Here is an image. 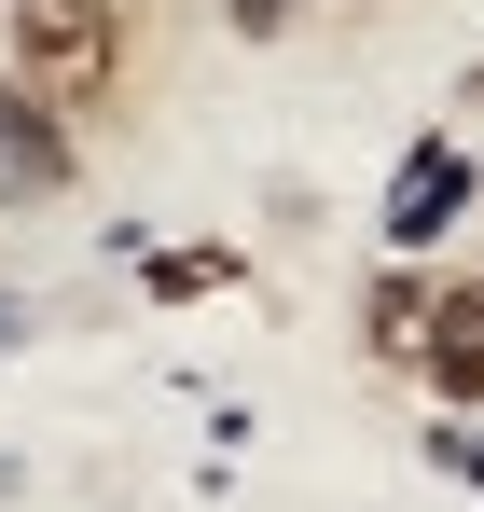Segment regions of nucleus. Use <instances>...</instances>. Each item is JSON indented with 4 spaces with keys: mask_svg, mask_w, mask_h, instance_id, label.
<instances>
[{
    "mask_svg": "<svg viewBox=\"0 0 484 512\" xmlns=\"http://www.w3.org/2000/svg\"><path fill=\"white\" fill-rule=\"evenodd\" d=\"M125 56H139L125 0H0V70L42 97V111H70V125H111L125 111Z\"/></svg>",
    "mask_w": 484,
    "mask_h": 512,
    "instance_id": "obj_1",
    "label": "nucleus"
},
{
    "mask_svg": "<svg viewBox=\"0 0 484 512\" xmlns=\"http://www.w3.org/2000/svg\"><path fill=\"white\" fill-rule=\"evenodd\" d=\"M471 208H484V153H471V139H415L374 222H388V250H415V263H429L457 222H471Z\"/></svg>",
    "mask_w": 484,
    "mask_h": 512,
    "instance_id": "obj_2",
    "label": "nucleus"
},
{
    "mask_svg": "<svg viewBox=\"0 0 484 512\" xmlns=\"http://www.w3.org/2000/svg\"><path fill=\"white\" fill-rule=\"evenodd\" d=\"M70 139H83L70 111H42V97L0 70V194H14V208H56V194L83 180V167H70Z\"/></svg>",
    "mask_w": 484,
    "mask_h": 512,
    "instance_id": "obj_3",
    "label": "nucleus"
},
{
    "mask_svg": "<svg viewBox=\"0 0 484 512\" xmlns=\"http://www.w3.org/2000/svg\"><path fill=\"white\" fill-rule=\"evenodd\" d=\"M429 319H443V277H429L415 250H388V277L360 291V346H374L388 374H415V360H429Z\"/></svg>",
    "mask_w": 484,
    "mask_h": 512,
    "instance_id": "obj_4",
    "label": "nucleus"
},
{
    "mask_svg": "<svg viewBox=\"0 0 484 512\" xmlns=\"http://www.w3.org/2000/svg\"><path fill=\"white\" fill-rule=\"evenodd\" d=\"M415 388H443L457 416L484 402V277H443V319H429V360H415Z\"/></svg>",
    "mask_w": 484,
    "mask_h": 512,
    "instance_id": "obj_5",
    "label": "nucleus"
},
{
    "mask_svg": "<svg viewBox=\"0 0 484 512\" xmlns=\"http://www.w3.org/2000/svg\"><path fill=\"white\" fill-rule=\"evenodd\" d=\"M236 277V250H166L153 263V305H194V291H222Z\"/></svg>",
    "mask_w": 484,
    "mask_h": 512,
    "instance_id": "obj_6",
    "label": "nucleus"
},
{
    "mask_svg": "<svg viewBox=\"0 0 484 512\" xmlns=\"http://www.w3.org/2000/svg\"><path fill=\"white\" fill-rule=\"evenodd\" d=\"M222 14H236L249 42H277V28H291V14H305V0H222Z\"/></svg>",
    "mask_w": 484,
    "mask_h": 512,
    "instance_id": "obj_7",
    "label": "nucleus"
},
{
    "mask_svg": "<svg viewBox=\"0 0 484 512\" xmlns=\"http://www.w3.org/2000/svg\"><path fill=\"white\" fill-rule=\"evenodd\" d=\"M443 457H457V471H471V499H484V429H471V443H457V429H443Z\"/></svg>",
    "mask_w": 484,
    "mask_h": 512,
    "instance_id": "obj_8",
    "label": "nucleus"
}]
</instances>
